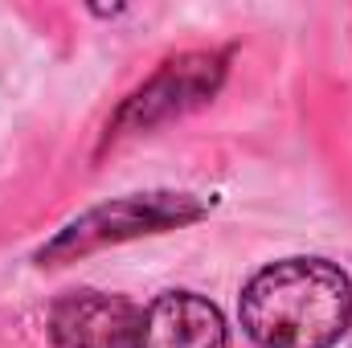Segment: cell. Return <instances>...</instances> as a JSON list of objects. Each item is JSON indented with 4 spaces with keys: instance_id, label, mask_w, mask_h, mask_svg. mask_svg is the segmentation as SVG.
Returning <instances> with one entry per match:
<instances>
[{
    "instance_id": "1",
    "label": "cell",
    "mask_w": 352,
    "mask_h": 348,
    "mask_svg": "<svg viewBox=\"0 0 352 348\" xmlns=\"http://www.w3.org/2000/svg\"><path fill=\"white\" fill-rule=\"evenodd\" d=\"M352 320V287L324 259L263 266L242 291V328L258 348H332Z\"/></svg>"
},
{
    "instance_id": "2",
    "label": "cell",
    "mask_w": 352,
    "mask_h": 348,
    "mask_svg": "<svg viewBox=\"0 0 352 348\" xmlns=\"http://www.w3.org/2000/svg\"><path fill=\"white\" fill-rule=\"evenodd\" d=\"M201 213V205H192L184 193H148V197H123L115 205H102L87 213L82 221L66 226L50 250H41V259H58V254H82L94 250L102 242H123V238H135V234H148V230H164V226H180V221H192Z\"/></svg>"
},
{
    "instance_id": "3",
    "label": "cell",
    "mask_w": 352,
    "mask_h": 348,
    "mask_svg": "<svg viewBox=\"0 0 352 348\" xmlns=\"http://www.w3.org/2000/svg\"><path fill=\"white\" fill-rule=\"evenodd\" d=\"M135 328H140L135 303L102 291H74L50 316L54 348H131Z\"/></svg>"
},
{
    "instance_id": "4",
    "label": "cell",
    "mask_w": 352,
    "mask_h": 348,
    "mask_svg": "<svg viewBox=\"0 0 352 348\" xmlns=\"http://www.w3.org/2000/svg\"><path fill=\"white\" fill-rule=\"evenodd\" d=\"M131 348H230V332L205 295L168 291L140 316Z\"/></svg>"
}]
</instances>
